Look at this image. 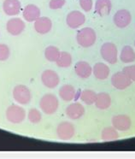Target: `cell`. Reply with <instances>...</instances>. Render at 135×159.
I'll use <instances>...</instances> for the list:
<instances>
[{
    "mask_svg": "<svg viewBox=\"0 0 135 159\" xmlns=\"http://www.w3.org/2000/svg\"><path fill=\"white\" fill-rule=\"evenodd\" d=\"M56 62V65L60 68H68L72 64V57L69 52H61L58 59Z\"/></svg>",
    "mask_w": 135,
    "mask_h": 159,
    "instance_id": "484cf974",
    "label": "cell"
},
{
    "mask_svg": "<svg viewBox=\"0 0 135 159\" xmlns=\"http://www.w3.org/2000/svg\"><path fill=\"white\" fill-rule=\"evenodd\" d=\"M40 10L35 4H28L22 11V16L28 22H34L40 17Z\"/></svg>",
    "mask_w": 135,
    "mask_h": 159,
    "instance_id": "e0dca14e",
    "label": "cell"
},
{
    "mask_svg": "<svg viewBox=\"0 0 135 159\" xmlns=\"http://www.w3.org/2000/svg\"><path fill=\"white\" fill-rule=\"evenodd\" d=\"M3 10L4 13L9 16H17L21 10V2L19 0H4Z\"/></svg>",
    "mask_w": 135,
    "mask_h": 159,
    "instance_id": "9a60e30c",
    "label": "cell"
},
{
    "mask_svg": "<svg viewBox=\"0 0 135 159\" xmlns=\"http://www.w3.org/2000/svg\"><path fill=\"white\" fill-rule=\"evenodd\" d=\"M120 59L124 63H131L135 61V52L130 45H126L121 50Z\"/></svg>",
    "mask_w": 135,
    "mask_h": 159,
    "instance_id": "7402d4cb",
    "label": "cell"
},
{
    "mask_svg": "<svg viewBox=\"0 0 135 159\" xmlns=\"http://www.w3.org/2000/svg\"><path fill=\"white\" fill-rule=\"evenodd\" d=\"M97 98V93H95V92L90 89H85L82 91V93L80 94V99L82 102L87 105H92L95 104Z\"/></svg>",
    "mask_w": 135,
    "mask_h": 159,
    "instance_id": "d4e9b609",
    "label": "cell"
},
{
    "mask_svg": "<svg viewBox=\"0 0 135 159\" xmlns=\"http://www.w3.org/2000/svg\"><path fill=\"white\" fill-rule=\"evenodd\" d=\"M41 81L45 87L50 89H53L57 87L60 83V77L58 74L54 70L46 69L42 73Z\"/></svg>",
    "mask_w": 135,
    "mask_h": 159,
    "instance_id": "52a82bcc",
    "label": "cell"
},
{
    "mask_svg": "<svg viewBox=\"0 0 135 159\" xmlns=\"http://www.w3.org/2000/svg\"><path fill=\"white\" fill-rule=\"evenodd\" d=\"M6 119L13 124H19L26 118V111L19 105H10L5 112Z\"/></svg>",
    "mask_w": 135,
    "mask_h": 159,
    "instance_id": "3957f363",
    "label": "cell"
},
{
    "mask_svg": "<svg viewBox=\"0 0 135 159\" xmlns=\"http://www.w3.org/2000/svg\"><path fill=\"white\" fill-rule=\"evenodd\" d=\"M112 9L110 0H97L95 3V11L99 16H106L110 15Z\"/></svg>",
    "mask_w": 135,
    "mask_h": 159,
    "instance_id": "d6986e66",
    "label": "cell"
},
{
    "mask_svg": "<svg viewBox=\"0 0 135 159\" xmlns=\"http://www.w3.org/2000/svg\"><path fill=\"white\" fill-rule=\"evenodd\" d=\"M92 73H93L95 78L97 80H106L110 75V69L109 66L103 62H97L92 68Z\"/></svg>",
    "mask_w": 135,
    "mask_h": 159,
    "instance_id": "ac0fdd59",
    "label": "cell"
},
{
    "mask_svg": "<svg viewBox=\"0 0 135 159\" xmlns=\"http://www.w3.org/2000/svg\"><path fill=\"white\" fill-rule=\"evenodd\" d=\"M60 50L54 45H50L45 50V57L49 62H56L60 56Z\"/></svg>",
    "mask_w": 135,
    "mask_h": 159,
    "instance_id": "cb8c5ba5",
    "label": "cell"
},
{
    "mask_svg": "<svg viewBox=\"0 0 135 159\" xmlns=\"http://www.w3.org/2000/svg\"><path fill=\"white\" fill-rule=\"evenodd\" d=\"M131 80L128 78L127 75L122 71L115 73L111 77V84L115 88L118 90H124L132 85Z\"/></svg>",
    "mask_w": 135,
    "mask_h": 159,
    "instance_id": "9c48e42d",
    "label": "cell"
},
{
    "mask_svg": "<svg viewBox=\"0 0 135 159\" xmlns=\"http://www.w3.org/2000/svg\"><path fill=\"white\" fill-rule=\"evenodd\" d=\"M100 54L104 61L109 62L110 64H115L117 62V47L111 42H106L101 46Z\"/></svg>",
    "mask_w": 135,
    "mask_h": 159,
    "instance_id": "277c9868",
    "label": "cell"
},
{
    "mask_svg": "<svg viewBox=\"0 0 135 159\" xmlns=\"http://www.w3.org/2000/svg\"><path fill=\"white\" fill-rule=\"evenodd\" d=\"M11 55V51L7 45L0 44V61H6Z\"/></svg>",
    "mask_w": 135,
    "mask_h": 159,
    "instance_id": "83f0119b",
    "label": "cell"
},
{
    "mask_svg": "<svg viewBox=\"0 0 135 159\" xmlns=\"http://www.w3.org/2000/svg\"><path fill=\"white\" fill-rule=\"evenodd\" d=\"M13 98L18 104L26 105L30 103L32 99L31 92L25 85H16L13 88Z\"/></svg>",
    "mask_w": 135,
    "mask_h": 159,
    "instance_id": "5b68a950",
    "label": "cell"
},
{
    "mask_svg": "<svg viewBox=\"0 0 135 159\" xmlns=\"http://www.w3.org/2000/svg\"><path fill=\"white\" fill-rule=\"evenodd\" d=\"M76 94V90L75 88L70 84H66L61 87L59 89V96L61 99L63 101H71L73 100Z\"/></svg>",
    "mask_w": 135,
    "mask_h": 159,
    "instance_id": "ffe728a7",
    "label": "cell"
},
{
    "mask_svg": "<svg viewBox=\"0 0 135 159\" xmlns=\"http://www.w3.org/2000/svg\"><path fill=\"white\" fill-rule=\"evenodd\" d=\"M58 98L56 95L52 93L45 94L39 101L40 110L46 115L55 114L58 109Z\"/></svg>",
    "mask_w": 135,
    "mask_h": 159,
    "instance_id": "7a4b0ae2",
    "label": "cell"
},
{
    "mask_svg": "<svg viewBox=\"0 0 135 159\" xmlns=\"http://www.w3.org/2000/svg\"><path fill=\"white\" fill-rule=\"evenodd\" d=\"M56 134L62 140H70L75 134V128L70 121H62L56 127Z\"/></svg>",
    "mask_w": 135,
    "mask_h": 159,
    "instance_id": "8992f818",
    "label": "cell"
},
{
    "mask_svg": "<svg viewBox=\"0 0 135 159\" xmlns=\"http://www.w3.org/2000/svg\"><path fill=\"white\" fill-rule=\"evenodd\" d=\"M95 105L99 110H107L111 105V97L106 93H99L97 94Z\"/></svg>",
    "mask_w": 135,
    "mask_h": 159,
    "instance_id": "44dd1931",
    "label": "cell"
},
{
    "mask_svg": "<svg viewBox=\"0 0 135 159\" xmlns=\"http://www.w3.org/2000/svg\"><path fill=\"white\" fill-rule=\"evenodd\" d=\"M85 114V108L79 102L72 103L66 108V115L72 120H78Z\"/></svg>",
    "mask_w": 135,
    "mask_h": 159,
    "instance_id": "4fadbf2b",
    "label": "cell"
},
{
    "mask_svg": "<svg viewBox=\"0 0 135 159\" xmlns=\"http://www.w3.org/2000/svg\"><path fill=\"white\" fill-rule=\"evenodd\" d=\"M52 21L49 17L40 16L34 21V29L39 34H46L52 30Z\"/></svg>",
    "mask_w": 135,
    "mask_h": 159,
    "instance_id": "5bb4252c",
    "label": "cell"
},
{
    "mask_svg": "<svg viewBox=\"0 0 135 159\" xmlns=\"http://www.w3.org/2000/svg\"><path fill=\"white\" fill-rule=\"evenodd\" d=\"M122 72H124L132 81H135V65L126 66Z\"/></svg>",
    "mask_w": 135,
    "mask_h": 159,
    "instance_id": "f1b7e54d",
    "label": "cell"
},
{
    "mask_svg": "<svg viewBox=\"0 0 135 159\" xmlns=\"http://www.w3.org/2000/svg\"><path fill=\"white\" fill-rule=\"evenodd\" d=\"M97 39V34L92 28H83L77 32V43L84 48L91 47L95 44Z\"/></svg>",
    "mask_w": 135,
    "mask_h": 159,
    "instance_id": "6da1fadb",
    "label": "cell"
},
{
    "mask_svg": "<svg viewBox=\"0 0 135 159\" xmlns=\"http://www.w3.org/2000/svg\"><path fill=\"white\" fill-rule=\"evenodd\" d=\"M134 45H135V41H134Z\"/></svg>",
    "mask_w": 135,
    "mask_h": 159,
    "instance_id": "1f68e13d",
    "label": "cell"
},
{
    "mask_svg": "<svg viewBox=\"0 0 135 159\" xmlns=\"http://www.w3.org/2000/svg\"><path fill=\"white\" fill-rule=\"evenodd\" d=\"M86 21V16L79 11H73L66 16V23L72 29H76L81 27Z\"/></svg>",
    "mask_w": 135,
    "mask_h": 159,
    "instance_id": "ba28073f",
    "label": "cell"
},
{
    "mask_svg": "<svg viewBox=\"0 0 135 159\" xmlns=\"http://www.w3.org/2000/svg\"><path fill=\"white\" fill-rule=\"evenodd\" d=\"M80 5L81 9L86 12H90L92 9V0H80Z\"/></svg>",
    "mask_w": 135,
    "mask_h": 159,
    "instance_id": "4dcf8cb0",
    "label": "cell"
},
{
    "mask_svg": "<svg viewBox=\"0 0 135 159\" xmlns=\"http://www.w3.org/2000/svg\"><path fill=\"white\" fill-rule=\"evenodd\" d=\"M74 71L80 79H88L92 73V68L86 61H79L74 65Z\"/></svg>",
    "mask_w": 135,
    "mask_h": 159,
    "instance_id": "2e32d148",
    "label": "cell"
},
{
    "mask_svg": "<svg viewBox=\"0 0 135 159\" xmlns=\"http://www.w3.org/2000/svg\"><path fill=\"white\" fill-rule=\"evenodd\" d=\"M115 25L119 28H124L128 27L131 23L132 16L131 13L127 10H119L115 12L113 17Z\"/></svg>",
    "mask_w": 135,
    "mask_h": 159,
    "instance_id": "8fae6325",
    "label": "cell"
},
{
    "mask_svg": "<svg viewBox=\"0 0 135 159\" xmlns=\"http://www.w3.org/2000/svg\"><path fill=\"white\" fill-rule=\"evenodd\" d=\"M112 126L119 131H128L131 128V118L127 115H117L112 117Z\"/></svg>",
    "mask_w": 135,
    "mask_h": 159,
    "instance_id": "7c38bea8",
    "label": "cell"
},
{
    "mask_svg": "<svg viewBox=\"0 0 135 159\" xmlns=\"http://www.w3.org/2000/svg\"><path fill=\"white\" fill-rule=\"evenodd\" d=\"M28 119L30 122L34 123V124H36V123H38V122L41 121L42 115L38 109L34 108V109L29 110V111H28Z\"/></svg>",
    "mask_w": 135,
    "mask_h": 159,
    "instance_id": "4316f807",
    "label": "cell"
},
{
    "mask_svg": "<svg viewBox=\"0 0 135 159\" xmlns=\"http://www.w3.org/2000/svg\"><path fill=\"white\" fill-rule=\"evenodd\" d=\"M66 4V0H51L49 3V7L52 10H59L63 7Z\"/></svg>",
    "mask_w": 135,
    "mask_h": 159,
    "instance_id": "f546056e",
    "label": "cell"
},
{
    "mask_svg": "<svg viewBox=\"0 0 135 159\" xmlns=\"http://www.w3.org/2000/svg\"><path fill=\"white\" fill-rule=\"evenodd\" d=\"M120 137L119 133L114 127H107L104 128L101 133V139L104 141H112L116 140Z\"/></svg>",
    "mask_w": 135,
    "mask_h": 159,
    "instance_id": "603a6c76",
    "label": "cell"
},
{
    "mask_svg": "<svg viewBox=\"0 0 135 159\" xmlns=\"http://www.w3.org/2000/svg\"><path fill=\"white\" fill-rule=\"evenodd\" d=\"M26 24L21 18L14 17L10 19L6 23V30L10 34L18 36L25 30Z\"/></svg>",
    "mask_w": 135,
    "mask_h": 159,
    "instance_id": "30bf717a",
    "label": "cell"
}]
</instances>
